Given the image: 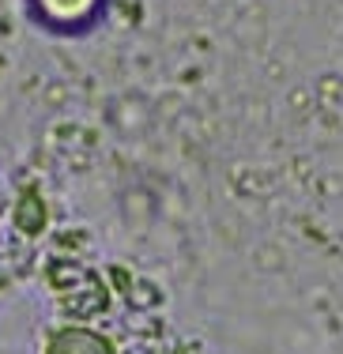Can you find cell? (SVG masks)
Returning <instances> with one entry per match:
<instances>
[{"label":"cell","instance_id":"obj_1","mask_svg":"<svg viewBox=\"0 0 343 354\" xmlns=\"http://www.w3.org/2000/svg\"><path fill=\"white\" fill-rule=\"evenodd\" d=\"M38 27L57 30V35H80L102 12V0H27Z\"/></svg>","mask_w":343,"mask_h":354}]
</instances>
